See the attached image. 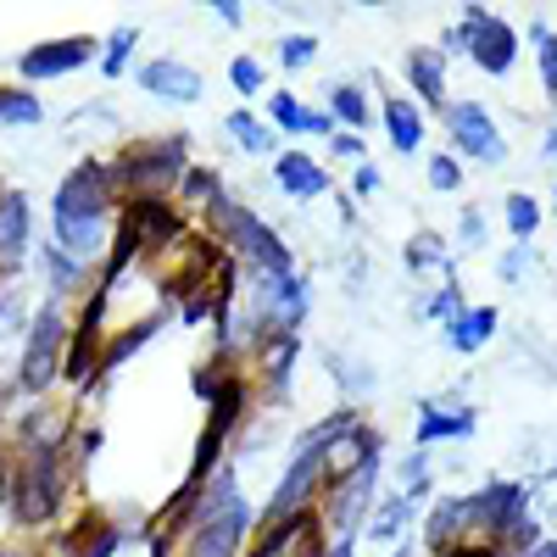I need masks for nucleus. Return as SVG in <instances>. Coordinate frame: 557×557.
Listing matches in <instances>:
<instances>
[{"label":"nucleus","mask_w":557,"mask_h":557,"mask_svg":"<svg viewBox=\"0 0 557 557\" xmlns=\"http://www.w3.org/2000/svg\"><path fill=\"white\" fill-rule=\"evenodd\" d=\"M273 178H278V190L296 196V201H312L330 190V173H323V162H312L307 151H285L273 162Z\"/></svg>","instance_id":"13"},{"label":"nucleus","mask_w":557,"mask_h":557,"mask_svg":"<svg viewBox=\"0 0 557 557\" xmlns=\"http://www.w3.org/2000/svg\"><path fill=\"white\" fill-rule=\"evenodd\" d=\"M412 513H418V496H407V491H401V496H391V502L380 507V513H374V524H368V541L391 546V541L407 530V519H412Z\"/></svg>","instance_id":"21"},{"label":"nucleus","mask_w":557,"mask_h":557,"mask_svg":"<svg viewBox=\"0 0 557 557\" xmlns=\"http://www.w3.org/2000/svg\"><path fill=\"white\" fill-rule=\"evenodd\" d=\"M34 240V207L23 190H0V278H17Z\"/></svg>","instance_id":"10"},{"label":"nucleus","mask_w":557,"mask_h":557,"mask_svg":"<svg viewBox=\"0 0 557 557\" xmlns=\"http://www.w3.org/2000/svg\"><path fill=\"white\" fill-rule=\"evenodd\" d=\"M84 62H101V39L73 34V39H45V45H34V51H23V57H17V73L39 84V78L78 73Z\"/></svg>","instance_id":"8"},{"label":"nucleus","mask_w":557,"mask_h":557,"mask_svg":"<svg viewBox=\"0 0 557 557\" xmlns=\"http://www.w3.org/2000/svg\"><path fill=\"white\" fill-rule=\"evenodd\" d=\"M524 557H557V541H541L535 552H524Z\"/></svg>","instance_id":"37"},{"label":"nucleus","mask_w":557,"mask_h":557,"mask_svg":"<svg viewBox=\"0 0 557 557\" xmlns=\"http://www.w3.org/2000/svg\"><path fill=\"white\" fill-rule=\"evenodd\" d=\"M446 134H451V146L462 157H474V162H507V139L496 134V117L480 107V101H451L446 107Z\"/></svg>","instance_id":"6"},{"label":"nucleus","mask_w":557,"mask_h":557,"mask_svg":"<svg viewBox=\"0 0 557 557\" xmlns=\"http://www.w3.org/2000/svg\"><path fill=\"white\" fill-rule=\"evenodd\" d=\"M546 157H557V128L546 134Z\"/></svg>","instance_id":"38"},{"label":"nucleus","mask_w":557,"mask_h":557,"mask_svg":"<svg viewBox=\"0 0 557 557\" xmlns=\"http://www.w3.org/2000/svg\"><path fill=\"white\" fill-rule=\"evenodd\" d=\"M480 223H485L480 212H462V228H457V240H462V246H480V235H485Z\"/></svg>","instance_id":"33"},{"label":"nucleus","mask_w":557,"mask_h":557,"mask_svg":"<svg viewBox=\"0 0 557 557\" xmlns=\"http://www.w3.org/2000/svg\"><path fill=\"white\" fill-rule=\"evenodd\" d=\"M524 268H530V246H513V251L502 257V268H496V273L507 278V285H513V278H524Z\"/></svg>","instance_id":"32"},{"label":"nucleus","mask_w":557,"mask_h":557,"mask_svg":"<svg viewBox=\"0 0 557 557\" xmlns=\"http://www.w3.org/2000/svg\"><path fill=\"white\" fill-rule=\"evenodd\" d=\"M246 530H251V507H246V496L235 491V480L223 474V480L207 491V502L190 513L184 557H240Z\"/></svg>","instance_id":"2"},{"label":"nucleus","mask_w":557,"mask_h":557,"mask_svg":"<svg viewBox=\"0 0 557 557\" xmlns=\"http://www.w3.org/2000/svg\"><path fill=\"white\" fill-rule=\"evenodd\" d=\"M39 273H45V290H51V301H62V296H73L78 285H89V268L73 262V257H67L62 246H51V240L39 246Z\"/></svg>","instance_id":"16"},{"label":"nucleus","mask_w":557,"mask_h":557,"mask_svg":"<svg viewBox=\"0 0 557 557\" xmlns=\"http://www.w3.org/2000/svg\"><path fill=\"white\" fill-rule=\"evenodd\" d=\"M318 57V39L312 34H290V39H278V62L285 67H307Z\"/></svg>","instance_id":"29"},{"label":"nucleus","mask_w":557,"mask_h":557,"mask_svg":"<svg viewBox=\"0 0 557 557\" xmlns=\"http://www.w3.org/2000/svg\"><path fill=\"white\" fill-rule=\"evenodd\" d=\"M418 412H424V418H418V435H412V446H418V451H430L435 441H462V435H474V412H469V407L446 412V407L424 401Z\"/></svg>","instance_id":"14"},{"label":"nucleus","mask_w":557,"mask_h":557,"mask_svg":"<svg viewBox=\"0 0 557 557\" xmlns=\"http://www.w3.org/2000/svg\"><path fill=\"white\" fill-rule=\"evenodd\" d=\"M268 117L278 128H290V134H318V139H335V117L330 112H307L290 89H278V96L268 101Z\"/></svg>","instance_id":"15"},{"label":"nucleus","mask_w":557,"mask_h":557,"mask_svg":"<svg viewBox=\"0 0 557 557\" xmlns=\"http://www.w3.org/2000/svg\"><path fill=\"white\" fill-rule=\"evenodd\" d=\"M462 34H469V57H474L491 78H507V73H513L519 39H513V28H507L502 17H491L485 7H469V12H462Z\"/></svg>","instance_id":"7"},{"label":"nucleus","mask_w":557,"mask_h":557,"mask_svg":"<svg viewBox=\"0 0 557 557\" xmlns=\"http://www.w3.org/2000/svg\"><path fill=\"white\" fill-rule=\"evenodd\" d=\"M491 335H496V307H462V318L446 323V341L457 351H480Z\"/></svg>","instance_id":"18"},{"label":"nucleus","mask_w":557,"mask_h":557,"mask_svg":"<svg viewBox=\"0 0 557 557\" xmlns=\"http://www.w3.org/2000/svg\"><path fill=\"white\" fill-rule=\"evenodd\" d=\"M530 39H535V57H541V84H546V96L557 101V34L546 23H535Z\"/></svg>","instance_id":"27"},{"label":"nucleus","mask_w":557,"mask_h":557,"mask_svg":"<svg viewBox=\"0 0 557 557\" xmlns=\"http://www.w3.org/2000/svg\"><path fill=\"white\" fill-rule=\"evenodd\" d=\"M330 146H335V157H362V134H335Z\"/></svg>","instance_id":"34"},{"label":"nucleus","mask_w":557,"mask_h":557,"mask_svg":"<svg viewBox=\"0 0 557 557\" xmlns=\"http://www.w3.org/2000/svg\"><path fill=\"white\" fill-rule=\"evenodd\" d=\"M257 296H262V318H273L278 330H296L307 318V278L301 273H262Z\"/></svg>","instance_id":"11"},{"label":"nucleus","mask_w":557,"mask_h":557,"mask_svg":"<svg viewBox=\"0 0 557 557\" xmlns=\"http://www.w3.org/2000/svg\"><path fill=\"white\" fill-rule=\"evenodd\" d=\"M67 312L62 301L45 296L39 312L28 318V341H23V362H17V391L23 396H45L51 391V380L62 374V362H67Z\"/></svg>","instance_id":"3"},{"label":"nucleus","mask_w":557,"mask_h":557,"mask_svg":"<svg viewBox=\"0 0 557 557\" xmlns=\"http://www.w3.org/2000/svg\"><path fill=\"white\" fill-rule=\"evenodd\" d=\"M351 190H357V196H374V190H380V173H374V168H357Z\"/></svg>","instance_id":"35"},{"label":"nucleus","mask_w":557,"mask_h":557,"mask_svg":"<svg viewBox=\"0 0 557 557\" xmlns=\"http://www.w3.org/2000/svg\"><path fill=\"white\" fill-rule=\"evenodd\" d=\"M34 123H45V101L34 89H17V84L0 89V128H34Z\"/></svg>","instance_id":"20"},{"label":"nucleus","mask_w":557,"mask_h":557,"mask_svg":"<svg viewBox=\"0 0 557 557\" xmlns=\"http://www.w3.org/2000/svg\"><path fill=\"white\" fill-rule=\"evenodd\" d=\"M228 84H235L240 96H262V67L251 57H235V62H228Z\"/></svg>","instance_id":"30"},{"label":"nucleus","mask_w":557,"mask_h":557,"mask_svg":"<svg viewBox=\"0 0 557 557\" xmlns=\"http://www.w3.org/2000/svg\"><path fill=\"white\" fill-rule=\"evenodd\" d=\"M502 212H507V235H513L519 246H530V240H535V228H541V207H535V196L513 190Z\"/></svg>","instance_id":"22"},{"label":"nucleus","mask_w":557,"mask_h":557,"mask_svg":"<svg viewBox=\"0 0 557 557\" xmlns=\"http://www.w3.org/2000/svg\"><path fill=\"white\" fill-rule=\"evenodd\" d=\"M385 128H391V146H396L401 157H412L418 146H424V117H418V107L401 101V96L385 101Z\"/></svg>","instance_id":"17"},{"label":"nucleus","mask_w":557,"mask_h":557,"mask_svg":"<svg viewBox=\"0 0 557 557\" xmlns=\"http://www.w3.org/2000/svg\"><path fill=\"white\" fill-rule=\"evenodd\" d=\"M407 78H412V89H418L430 107L446 112V73H441V57H435V51H412V57H407Z\"/></svg>","instance_id":"19"},{"label":"nucleus","mask_w":557,"mask_h":557,"mask_svg":"<svg viewBox=\"0 0 557 557\" xmlns=\"http://www.w3.org/2000/svg\"><path fill=\"white\" fill-rule=\"evenodd\" d=\"M374 480H380V451H368V457H362V469H357V474H346V480L335 485V502H330L335 541H357L362 513L374 507Z\"/></svg>","instance_id":"9"},{"label":"nucleus","mask_w":557,"mask_h":557,"mask_svg":"<svg viewBox=\"0 0 557 557\" xmlns=\"http://www.w3.org/2000/svg\"><path fill=\"white\" fill-rule=\"evenodd\" d=\"M330 117L346 123L351 134H362V123H368V101H362V89H357V84H330Z\"/></svg>","instance_id":"23"},{"label":"nucleus","mask_w":557,"mask_h":557,"mask_svg":"<svg viewBox=\"0 0 557 557\" xmlns=\"http://www.w3.org/2000/svg\"><path fill=\"white\" fill-rule=\"evenodd\" d=\"M223 23H240V7H235V0H218V7H212Z\"/></svg>","instance_id":"36"},{"label":"nucleus","mask_w":557,"mask_h":557,"mask_svg":"<svg viewBox=\"0 0 557 557\" xmlns=\"http://www.w3.org/2000/svg\"><path fill=\"white\" fill-rule=\"evenodd\" d=\"M424 318H435V323H457L462 318V290L446 278V290H435L430 301H424Z\"/></svg>","instance_id":"28"},{"label":"nucleus","mask_w":557,"mask_h":557,"mask_svg":"<svg viewBox=\"0 0 557 557\" xmlns=\"http://www.w3.org/2000/svg\"><path fill=\"white\" fill-rule=\"evenodd\" d=\"M223 128L240 139V151H251V157H268L273 151V134H268V123H257L251 112H228L223 117Z\"/></svg>","instance_id":"24"},{"label":"nucleus","mask_w":557,"mask_h":557,"mask_svg":"<svg viewBox=\"0 0 557 557\" xmlns=\"http://www.w3.org/2000/svg\"><path fill=\"white\" fill-rule=\"evenodd\" d=\"M139 89H151L157 101H184V107H196V101L207 96L201 73L184 67V62H173V57H157V62L139 67Z\"/></svg>","instance_id":"12"},{"label":"nucleus","mask_w":557,"mask_h":557,"mask_svg":"<svg viewBox=\"0 0 557 557\" xmlns=\"http://www.w3.org/2000/svg\"><path fill=\"white\" fill-rule=\"evenodd\" d=\"M212 218L223 223V240L235 246L257 273H296V262H290V251H285V246H278V235H273V228H268L262 218H251L246 207H235V201L223 196V201L212 207Z\"/></svg>","instance_id":"5"},{"label":"nucleus","mask_w":557,"mask_h":557,"mask_svg":"<svg viewBox=\"0 0 557 557\" xmlns=\"http://www.w3.org/2000/svg\"><path fill=\"white\" fill-rule=\"evenodd\" d=\"M184 157H190V139H134V146L112 162V178H123L134 196H157L173 178H184Z\"/></svg>","instance_id":"4"},{"label":"nucleus","mask_w":557,"mask_h":557,"mask_svg":"<svg viewBox=\"0 0 557 557\" xmlns=\"http://www.w3.org/2000/svg\"><path fill=\"white\" fill-rule=\"evenodd\" d=\"M112 168L107 162H78L51 201V246H62L73 262H96L112 240Z\"/></svg>","instance_id":"1"},{"label":"nucleus","mask_w":557,"mask_h":557,"mask_svg":"<svg viewBox=\"0 0 557 557\" xmlns=\"http://www.w3.org/2000/svg\"><path fill=\"white\" fill-rule=\"evenodd\" d=\"M430 184H435V190H457V184H462L457 157H435V162H430Z\"/></svg>","instance_id":"31"},{"label":"nucleus","mask_w":557,"mask_h":557,"mask_svg":"<svg viewBox=\"0 0 557 557\" xmlns=\"http://www.w3.org/2000/svg\"><path fill=\"white\" fill-rule=\"evenodd\" d=\"M134 45H139V28H134V23L112 28L107 51H101V73H107V78H123V67H128V57H134Z\"/></svg>","instance_id":"25"},{"label":"nucleus","mask_w":557,"mask_h":557,"mask_svg":"<svg viewBox=\"0 0 557 557\" xmlns=\"http://www.w3.org/2000/svg\"><path fill=\"white\" fill-rule=\"evenodd\" d=\"M407 268H412V273H441V268H446V246H441V235H412V246H407Z\"/></svg>","instance_id":"26"}]
</instances>
